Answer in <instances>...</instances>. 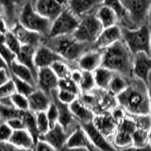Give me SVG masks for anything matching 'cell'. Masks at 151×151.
<instances>
[{
	"instance_id": "obj_1",
	"label": "cell",
	"mask_w": 151,
	"mask_h": 151,
	"mask_svg": "<svg viewBox=\"0 0 151 151\" xmlns=\"http://www.w3.org/2000/svg\"><path fill=\"white\" fill-rule=\"evenodd\" d=\"M149 87L135 78H129V84L115 96L118 106L130 115L150 114Z\"/></svg>"
},
{
	"instance_id": "obj_2",
	"label": "cell",
	"mask_w": 151,
	"mask_h": 151,
	"mask_svg": "<svg viewBox=\"0 0 151 151\" xmlns=\"http://www.w3.org/2000/svg\"><path fill=\"white\" fill-rule=\"evenodd\" d=\"M132 58L129 47L122 39L102 50L101 66L111 70L127 78L132 77Z\"/></svg>"
},
{
	"instance_id": "obj_3",
	"label": "cell",
	"mask_w": 151,
	"mask_h": 151,
	"mask_svg": "<svg viewBox=\"0 0 151 151\" xmlns=\"http://www.w3.org/2000/svg\"><path fill=\"white\" fill-rule=\"evenodd\" d=\"M42 44L50 47L70 64H76L78 59L83 53L93 48V44L80 42L72 34L45 37Z\"/></svg>"
},
{
	"instance_id": "obj_4",
	"label": "cell",
	"mask_w": 151,
	"mask_h": 151,
	"mask_svg": "<svg viewBox=\"0 0 151 151\" xmlns=\"http://www.w3.org/2000/svg\"><path fill=\"white\" fill-rule=\"evenodd\" d=\"M120 27L122 40L132 54L138 52H145L150 54V30L148 22L134 28Z\"/></svg>"
},
{
	"instance_id": "obj_5",
	"label": "cell",
	"mask_w": 151,
	"mask_h": 151,
	"mask_svg": "<svg viewBox=\"0 0 151 151\" xmlns=\"http://www.w3.org/2000/svg\"><path fill=\"white\" fill-rule=\"evenodd\" d=\"M18 23L30 30L39 33L42 36L46 37L48 34L51 21L38 13L31 0H27L18 16Z\"/></svg>"
},
{
	"instance_id": "obj_6",
	"label": "cell",
	"mask_w": 151,
	"mask_h": 151,
	"mask_svg": "<svg viewBox=\"0 0 151 151\" xmlns=\"http://www.w3.org/2000/svg\"><path fill=\"white\" fill-rule=\"evenodd\" d=\"M127 13V26L123 27L134 28L149 22L150 0H120Z\"/></svg>"
},
{
	"instance_id": "obj_7",
	"label": "cell",
	"mask_w": 151,
	"mask_h": 151,
	"mask_svg": "<svg viewBox=\"0 0 151 151\" xmlns=\"http://www.w3.org/2000/svg\"><path fill=\"white\" fill-rule=\"evenodd\" d=\"M102 28L100 22L97 20L94 13H91L79 18L78 25L72 35L80 42L93 44Z\"/></svg>"
},
{
	"instance_id": "obj_8",
	"label": "cell",
	"mask_w": 151,
	"mask_h": 151,
	"mask_svg": "<svg viewBox=\"0 0 151 151\" xmlns=\"http://www.w3.org/2000/svg\"><path fill=\"white\" fill-rule=\"evenodd\" d=\"M79 22V18L64 7L60 13L51 21V26L46 37H54L60 35L73 34Z\"/></svg>"
},
{
	"instance_id": "obj_9",
	"label": "cell",
	"mask_w": 151,
	"mask_h": 151,
	"mask_svg": "<svg viewBox=\"0 0 151 151\" xmlns=\"http://www.w3.org/2000/svg\"><path fill=\"white\" fill-rule=\"evenodd\" d=\"M137 125L130 116H124L118 122L111 142L114 148H127L132 146V134L136 129Z\"/></svg>"
},
{
	"instance_id": "obj_10",
	"label": "cell",
	"mask_w": 151,
	"mask_h": 151,
	"mask_svg": "<svg viewBox=\"0 0 151 151\" xmlns=\"http://www.w3.org/2000/svg\"><path fill=\"white\" fill-rule=\"evenodd\" d=\"M151 68L150 54L138 52L132 58V77L140 79L149 87V76Z\"/></svg>"
},
{
	"instance_id": "obj_11",
	"label": "cell",
	"mask_w": 151,
	"mask_h": 151,
	"mask_svg": "<svg viewBox=\"0 0 151 151\" xmlns=\"http://www.w3.org/2000/svg\"><path fill=\"white\" fill-rule=\"evenodd\" d=\"M79 125L85 131L89 141L91 142V144L93 145L94 149H100V150L115 149L114 146L111 145V141L108 138H106V137L98 130V129L94 126L93 121L86 122V123H80Z\"/></svg>"
},
{
	"instance_id": "obj_12",
	"label": "cell",
	"mask_w": 151,
	"mask_h": 151,
	"mask_svg": "<svg viewBox=\"0 0 151 151\" xmlns=\"http://www.w3.org/2000/svg\"><path fill=\"white\" fill-rule=\"evenodd\" d=\"M69 134L70 132L66 130L60 123H56L54 126L50 127V129L45 133L40 135L39 139L47 142L54 150H60L63 149Z\"/></svg>"
},
{
	"instance_id": "obj_13",
	"label": "cell",
	"mask_w": 151,
	"mask_h": 151,
	"mask_svg": "<svg viewBox=\"0 0 151 151\" xmlns=\"http://www.w3.org/2000/svg\"><path fill=\"white\" fill-rule=\"evenodd\" d=\"M27 0H0L1 16L5 19L9 28L18 23V16Z\"/></svg>"
},
{
	"instance_id": "obj_14",
	"label": "cell",
	"mask_w": 151,
	"mask_h": 151,
	"mask_svg": "<svg viewBox=\"0 0 151 151\" xmlns=\"http://www.w3.org/2000/svg\"><path fill=\"white\" fill-rule=\"evenodd\" d=\"M59 78L50 67L38 68L36 75V87L50 96V93L58 89Z\"/></svg>"
},
{
	"instance_id": "obj_15",
	"label": "cell",
	"mask_w": 151,
	"mask_h": 151,
	"mask_svg": "<svg viewBox=\"0 0 151 151\" xmlns=\"http://www.w3.org/2000/svg\"><path fill=\"white\" fill-rule=\"evenodd\" d=\"M122 39L121 27L119 25L104 27L98 34L96 41L93 42V48L103 50L112 45L116 42Z\"/></svg>"
},
{
	"instance_id": "obj_16",
	"label": "cell",
	"mask_w": 151,
	"mask_h": 151,
	"mask_svg": "<svg viewBox=\"0 0 151 151\" xmlns=\"http://www.w3.org/2000/svg\"><path fill=\"white\" fill-rule=\"evenodd\" d=\"M63 149H84L92 150L94 149L91 142L89 141L85 131L78 124L76 129L70 132L67 140L65 142Z\"/></svg>"
},
{
	"instance_id": "obj_17",
	"label": "cell",
	"mask_w": 151,
	"mask_h": 151,
	"mask_svg": "<svg viewBox=\"0 0 151 151\" xmlns=\"http://www.w3.org/2000/svg\"><path fill=\"white\" fill-rule=\"evenodd\" d=\"M9 29L14 33V35L17 37V39L21 42L22 45H29L37 48L40 45L42 44V41H44L45 38L39 33L23 27L19 23H16Z\"/></svg>"
},
{
	"instance_id": "obj_18",
	"label": "cell",
	"mask_w": 151,
	"mask_h": 151,
	"mask_svg": "<svg viewBox=\"0 0 151 151\" xmlns=\"http://www.w3.org/2000/svg\"><path fill=\"white\" fill-rule=\"evenodd\" d=\"M103 4V0H67L66 6L76 16L81 18L94 13Z\"/></svg>"
},
{
	"instance_id": "obj_19",
	"label": "cell",
	"mask_w": 151,
	"mask_h": 151,
	"mask_svg": "<svg viewBox=\"0 0 151 151\" xmlns=\"http://www.w3.org/2000/svg\"><path fill=\"white\" fill-rule=\"evenodd\" d=\"M102 61V50L100 49H90L83 53L78 59L77 68L81 71H89L93 72L99 66H101Z\"/></svg>"
},
{
	"instance_id": "obj_20",
	"label": "cell",
	"mask_w": 151,
	"mask_h": 151,
	"mask_svg": "<svg viewBox=\"0 0 151 151\" xmlns=\"http://www.w3.org/2000/svg\"><path fill=\"white\" fill-rule=\"evenodd\" d=\"M32 4L38 13L50 21L58 16L65 7L58 0H33Z\"/></svg>"
},
{
	"instance_id": "obj_21",
	"label": "cell",
	"mask_w": 151,
	"mask_h": 151,
	"mask_svg": "<svg viewBox=\"0 0 151 151\" xmlns=\"http://www.w3.org/2000/svg\"><path fill=\"white\" fill-rule=\"evenodd\" d=\"M63 60L61 57L52 50L50 47L42 44L37 47L34 54V63L38 68L50 67L55 61Z\"/></svg>"
},
{
	"instance_id": "obj_22",
	"label": "cell",
	"mask_w": 151,
	"mask_h": 151,
	"mask_svg": "<svg viewBox=\"0 0 151 151\" xmlns=\"http://www.w3.org/2000/svg\"><path fill=\"white\" fill-rule=\"evenodd\" d=\"M93 122L94 126L98 129V130L100 131L106 138H108L109 140L111 139L118 123L116 122L114 118L112 117L111 113H108V114H106V113H98V115H94Z\"/></svg>"
},
{
	"instance_id": "obj_23",
	"label": "cell",
	"mask_w": 151,
	"mask_h": 151,
	"mask_svg": "<svg viewBox=\"0 0 151 151\" xmlns=\"http://www.w3.org/2000/svg\"><path fill=\"white\" fill-rule=\"evenodd\" d=\"M8 144L14 148L33 149L35 141L26 129H21L12 131L11 138L8 141Z\"/></svg>"
},
{
	"instance_id": "obj_24",
	"label": "cell",
	"mask_w": 151,
	"mask_h": 151,
	"mask_svg": "<svg viewBox=\"0 0 151 151\" xmlns=\"http://www.w3.org/2000/svg\"><path fill=\"white\" fill-rule=\"evenodd\" d=\"M28 110L32 112L44 111L51 102V98L42 90L36 88L29 96H27Z\"/></svg>"
},
{
	"instance_id": "obj_25",
	"label": "cell",
	"mask_w": 151,
	"mask_h": 151,
	"mask_svg": "<svg viewBox=\"0 0 151 151\" xmlns=\"http://www.w3.org/2000/svg\"><path fill=\"white\" fill-rule=\"evenodd\" d=\"M69 109L71 112H72L74 118L79 124L80 123L93 121L94 115H96V113L78 98H77L71 104H69Z\"/></svg>"
},
{
	"instance_id": "obj_26",
	"label": "cell",
	"mask_w": 151,
	"mask_h": 151,
	"mask_svg": "<svg viewBox=\"0 0 151 151\" xmlns=\"http://www.w3.org/2000/svg\"><path fill=\"white\" fill-rule=\"evenodd\" d=\"M9 71L11 75H13L19 78L25 80V81L30 83L33 86H36V77L34 74L27 66L19 63L16 59L9 65Z\"/></svg>"
},
{
	"instance_id": "obj_27",
	"label": "cell",
	"mask_w": 151,
	"mask_h": 151,
	"mask_svg": "<svg viewBox=\"0 0 151 151\" xmlns=\"http://www.w3.org/2000/svg\"><path fill=\"white\" fill-rule=\"evenodd\" d=\"M94 15L97 18V20L100 22L102 27H111L114 25H118V17L115 12L110 7L106 6V5H101L99 7L96 12Z\"/></svg>"
},
{
	"instance_id": "obj_28",
	"label": "cell",
	"mask_w": 151,
	"mask_h": 151,
	"mask_svg": "<svg viewBox=\"0 0 151 151\" xmlns=\"http://www.w3.org/2000/svg\"><path fill=\"white\" fill-rule=\"evenodd\" d=\"M36 48L29 45H22L19 53L16 55V60L24 64L28 69H30L31 72L36 77L37 75V67L34 63V54Z\"/></svg>"
},
{
	"instance_id": "obj_29",
	"label": "cell",
	"mask_w": 151,
	"mask_h": 151,
	"mask_svg": "<svg viewBox=\"0 0 151 151\" xmlns=\"http://www.w3.org/2000/svg\"><path fill=\"white\" fill-rule=\"evenodd\" d=\"M113 73L111 70L108 69L104 66H99L94 71H93V76L96 83V87L101 90H106L109 86L111 79L113 76Z\"/></svg>"
},
{
	"instance_id": "obj_30",
	"label": "cell",
	"mask_w": 151,
	"mask_h": 151,
	"mask_svg": "<svg viewBox=\"0 0 151 151\" xmlns=\"http://www.w3.org/2000/svg\"><path fill=\"white\" fill-rule=\"evenodd\" d=\"M22 119L24 122V127H25V129L31 134V136L33 137V139H34L35 143H36V141L39 139V137H40V133L37 129L36 120H35V113L32 112L29 110L25 111L23 112Z\"/></svg>"
},
{
	"instance_id": "obj_31",
	"label": "cell",
	"mask_w": 151,
	"mask_h": 151,
	"mask_svg": "<svg viewBox=\"0 0 151 151\" xmlns=\"http://www.w3.org/2000/svg\"><path fill=\"white\" fill-rule=\"evenodd\" d=\"M129 84V78H127L123 76L114 73L111 79L109 86L107 88V91L111 93L112 96H117L118 93H121L123 90Z\"/></svg>"
},
{
	"instance_id": "obj_32",
	"label": "cell",
	"mask_w": 151,
	"mask_h": 151,
	"mask_svg": "<svg viewBox=\"0 0 151 151\" xmlns=\"http://www.w3.org/2000/svg\"><path fill=\"white\" fill-rule=\"evenodd\" d=\"M149 145V129L137 127L132 134V146L135 148H145Z\"/></svg>"
},
{
	"instance_id": "obj_33",
	"label": "cell",
	"mask_w": 151,
	"mask_h": 151,
	"mask_svg": "<svg viewBox=\"0 0 151 151\" xmlns=\"http://www.w3.org/2000/svg\"><path fill=\"white\" fill-rule=\"evenodd\" d=\"M103 5L110 7L115 12L118 17V25L120 27H126L127 26V13L125 12V9L121 4L120 0H103Z\"/></svg>"
},
{
	"instance_id": "obj_34",
	"label": "cell",
	"mask_w": 151,
	"mask_h": 151,
	"mask_svg": "<svg viewBox=\"0 0 151 151\" xmlns=\"http://www.w3.org/2000/svg\"><path fill=\"white\" fill-rule=\"evenodd\" d=\"M50 68L53 70L55 75L58 77V78H70L71 71H72L73 66L64 60H57L50 66Z\"/></svg>"
},
{
	"instance_id": "obj_35",
	"label": "cell",
	"mask_w": 151,
	"mask_h": 151,
	"mask_svg": "<svg viewBox=\"0 0 151 151\" xmlns=\"http://www.w3.org/2000/svg\"><path fill=\"white\" fill-rule=\"evenodd\" d=\"M79 91L84 93H91L96 88L93 72L89 71H81V78L78 82Z\"/></svg>"
},
{
	"instance_id": "obj_36",
	"label": "cell",
	"mask_w": 151,
	"mask_h": 151,
	"mask_svg": "<svg viewBox=\"0 0 151 151\" xmlns=\"http://www.w3.org/2000/svg\"><path fill=\"white\" fill-rule=\"evenodd\" d=\"M11 78L12 79V81L14 83V87H15V92L22 93L24 96H29V94L34 91L37 88L36 86H33L30 83H28L25 80H23L21 78H19L13 75H11Z\"/></svg>"
},
{
	"instance_id": "obj_37",
	"label": "cell",
	"mask_w": 151,
	"mask_h": 151,
	"mask_svg": "<svg viewBox=\"0 0 151 151\" xmlns=\"http://www.w3.org/2000/svg\"><path fill=\"white\" fill-rule=\"evenodd\" d=\"M22 111L18 110L13 106H2L0 105V121L6 122L15 117H22Z\"/></svg>"
},
{
	"instance_id": "obj_38",
	"label": "cell",
	"mask_w": 151,
	"mask_h": 151,
	"mask_svg": "<svg viewBox=\"0 0 151 151\" xmlns=\"http://www.w3.org/2000/svg\"><path fill=\"white\" fill-rule=\"evenodd\" d=\"M4 44L8 46V48L11 49L14 54L17 55L19 53V51L21 49V42H19V40L17 39V37L14 35V33L9 29L6 33H5V41Z\"/></svg>"
},
{
	"instance_id": "obj_39",
	"label": "cell",
	"mask_w": 151,
	"mask_h": 151,
	"mask_svg": "<svg viewBox=\"0 0 151 151\" xmlns=\"http://www.w3.org/2000/svg\"><path fill=\"white\" fill-rule=\"evenodd\" d=\"M35 113V120H36V125L37 129L39 131L40 135L45 133V132L50 129V125L48 119H47L45 111H38Z\"/></svg>"
},
{
	"instance_id": "obj_40",
	"label": "cell",
	"mask_w": 151,
	"mask_h": 151,
	"mask_svg": "<svg viewBox=\"0 0 151 151\" xmlns=\"http://www.w3.org/2000/svg\"><path fill=\"white\" fill-rule=\"evenodd\" d=\"M55 96L56 98L61 103H64V104H69L72 103L74 100L78 98V96L76 93L74 92H71L68 91V90H61V89H57L55 91Z\"/></svg>"
},
{
	"instance_id": "obj_41",
	"label": "cell",
	"mask_w": 151,
	"mask_h": 151,
	"mask_svg": "<svg viewBox=\"0 0 151 151\" xmlns=\"http://www.w3.org/2000/svg\"><path fill=\"white\" fill-rule=\"evenodd\" d=\"M11 99H12V105L16 109H18V110H20L22 111H25L28 110L27 96L15 92L11 96Z\"/></svg>"
},
{
	"instance_id": "obj_42",
	"label": "cell",
	"mask_w": 151,
	"mask_h": 151,
	"mask_svg": "<svg viewBox=\"0 0 151 151\" xmlns=\"http://www.w3.org/2000/svg\"><path fill=\"white\" fill-rule=\"evenodd\" d=\"M47 119H48L50 127L54 126L56 123H58L59 120V110L57 107L56 103L51 99V102L49 104V106L47 107V109L45 111Z\"/></svg>"
},
{
	"instance_id": "obj_43",
	"label": "cell",
	"mask_w": 151,
	"mask_h": 151,
	"mask_svg": "<svg viewBox=\"0 0 151 151\" xmlns=\"http://www.w3.org/2000/svg\"><path fill=\"white\" fill-rule=\"evenodd\" d=\"M58 89L61 90H68V91L74 92L77 94L79 93V88L78 85L73 81L70 78H60L58 81Z\"/></svg>"
},
{
	"instance_id": "obj_44",
	"label": "cell",
	"mask_w": 151,
	"mask_h": 151,
	"mask_svg": "<svg viewBox=\"0 0 151 151\" xmlns=\"http://www.w3.org/2000/svg\"><path fill=\"white\" fill-rule=\"evenodd\" d=\"M13 93H15V87L12 78L8 79L6 82L0 85V98L9 97Z\"/></svg>"
},
{
	"instance_id": "obj_45",
	"label": "cell",
	"mask_w": 151,
	"mask_h": 151,
	"mask_svg": "<svg viewBox=\"0 0 151 151\" xmlns=\"http://www.w3.org/2000/svg\"><path fill=\"white\" fill-rule=\"evenodd\" d=\"M0 56H1V58L5 63H7L8 67L16 59V55L11 49L8 48V46L5 44H0Z\"/></svg>"
},
{
	"instance_id": "obj_46",
	"label": "cell",
	"mask_w": 151,
	"mask_h": 151,
	"mask_svg": "<svg viewBox=\"0 0 151 151\" xmlns=\"http://www.w3.org/2000/svg\"><path fill=\"white\" fill-rule=\"evenodd\" d=\"M13 129L9 127L6 122L0 121V143H8L12 136Z\"/></svg>"
},
{
	"instance_id": "obj_47",
	"label": "cell",
	"mask_w": 151,
	"mask_h": 151,
	"mask_svg": "<svg viewBox=\"0 0 151 151\" xmlns=\"http://www.w3.org/2000/svg\"><path fill=\"white\" fill-rule=\"evenodd\" d=\"M7 124L12 127L13 130L15 129H25L24 127V122L22 117H15L12 118V119H9L8 121H6Z\"/></svg>"
},
{
	"instance_id": "obj_48",
	"label": "cell",
	"mask_w": 151,
	"mask_h": 151,
	"mask_svg": "<svg viewBox=\"0 0 151 151\" xmlns=\"http://www.w3.org/2000/svg\"><path fill=\"white\" fill-rule=\"evenodd\" d=\"M35 150H41V151H51V150H54V148L52 146L45 142V140H42V139H38L36 141V143L34 145V148Z\"/></svg>"
},
{
	"instance_id": "obj_49",
	"label": "cell",
	"mask_w": 151,
	"mask_h": 151,
	"mask_svg": "<svg viewBox=\"0 0 151 151\" xmlns=\"http://www.w3.org/2000/svg\"><path fill=\"white\" fill-rule=\"evenodd\" d=\"M9 78H11V74L9 69H0V85L6 82Z\"/></svg>"
},
{
	"instance_id": "obj_50",
	"label": "cell",
	"mask_w": 151,
	"mask_h": 151,
	"mask_svg": "<svg viewBox=\"0 0 151 151\" xmlns=\"http://www.w3.org/2000/svg\"><path fill=\"white\" fill-rule=\"evenodd\" d=\"M9 29L6 21H5V19L0 15V32L2 33H6L8 30Z\"/></svg>"
},
{
	"instance_id": "obj_51",
	"label": "cell",
	"mask_w": 151,
	"mask_h": 151,
	"mask_svg": "<svg viewBox=\"0 0 151 151\" xmlns=\"http://www.w3.org/2000/svg\"><path fill=\"white\" fill-rule=\"evenodd\" d=\"M0 69H9L7 63L3 60V59L1 58V56H0Z\"/></svg>"
},
{
	"instance_id": "obj_52",
	"label": "cell",
	"mask_w": 151,
	"mask_h": 151,
	"mask_svg": "<svg viewBox=\"0 0 151 151\" xmlns=\"http://www.w3.org/2000/svg\"><path fill=\"white\" fill-rule=\"evenodd\" d=\"M5 41V33L0 32V44H4Z\"/></svg>"
},
{
	"instance_id": "obj_53",
	"label": "cell",
	"mask_w": 151,
	"mask_h": 151,
	"mask_svg": "<svg viewBox=\"0 0 151 151\" xmlns=\"http://www.w3.org/2000/svg\"><path fill=\"white\" fill-rule=\"evenodd\" d=\"M58 1H59L61 5H63V6H66V3H67V0H58Z\"/></svg>"
},
{
	"instance_id": "obj_54",
	"label": "cell",
	"mask_w": 151,
	"mask_h": 151,
	"mask_svg": "<svg viewBox=\"0 0 151 151\" xmlns=\"http://www.w3.org/2000/svg\"><path fill=\"white\" fill-rule=\"evenodd\" d=\"M0 15H1V9H0Z\"/></svg>"
},
{
	"instance_id": "obj_55",
	"label": "cell",
	"mask_w": 151,
	"mask_h": 151,
	"mask_svg": "<svg viewBox=\"0 0 151 151\" xmlns=\"http://www.w3.org/2000/svg\"><path fill=\"white\" fill-rule=\"evenodd\" d=\"M31 1H33V0H31Z\"/></svg>"
}]
</instances>
